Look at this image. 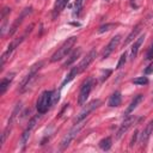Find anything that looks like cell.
<instances>
[{"label": "cell", "instance_id": "2", "mask_svg": "<svg viewBox=\"0 0 153 153\" xmlns=\"http://www.w3.org/2000/svg\"><path fill=\"white\" fill-rule=\"evenodd\" d=\"M51 96H53V91H43L41 93V96L37 99L36 103V108L38 114H45L48 111V109L53 105L51 104Z\"/></svg>", "mask_w": 153, "mask_h": 153}, {"label": "cell", "instance_id": "18", "mask_svg": "<svg viewBox=\"0 0 153 153\" xmlns=\"http://www.w3.org/2000/svg\"><path fill=\"white\" fill-rule=\"evenodd\" d=\"M121 100H122V97H121V93L118 91H116L115 93H112L109 98V106L111 108H116V106H120L121 104Z\"/></svg>", "mask_w": 153, "mask_h": 153}, {"label": "cell", "instance_id": "20", "mask_svg": "<svg viewBox=\"0 0 153 153\" xmlns=\"http://www.w3.org/2000/svg\"><path fill=\"white\" fill-rule=\"evenodd\" d=\"M78 74H79V71H78V67L75 66V67H73V68L71 69V72H69V73H68V75L66 76V79L62 81V84H61V87H63L66 84L71 82V81H72V80H73V79H74V78L78 75Z\"/></svg>", "mask_w": 153, "mask_h": 153}, {"label": "cell", "instance_id": "12", "mask_svg": "<svg viewBox=\"0 0 153 153\" xmlns=\"http://www.w3.org/2000/svg\"><path fill=\"white\" fill-rule=\"evenodd\" d=\"M152 131H153V121L149 122V123L146 126V128L142 130V133H141V136H140V143H141L142 146H146L147 141L149 140V136H151Z\"/></svg>", "mask_w": 153, "mask_h": 153}, {"label": "cell", "instance_id": "6", "mask_svg": "<svg viewBox=\"0 0 153 153\" xmlns=\"http://www.w3.org/2000/svg\"><path fill=\"white\" fill-rule=\"evenodd\" d=\"M42 62H38V63H36V65H33L31 68H30V71L27 72V74L23 78V80H22V82H20V85H19V91L20 92H23V91H25L27 87H29V85H30V82L32 81V79L36 76V74H37V72L39 71V68L42 67Z\"/></svg>", "mask_w": 153, "mask_h": 153}, {"label": "cell", "instance_id": "26", "mask_svg": "<svg viewBox=\"0 0 153 153\" xmlns=\"http://www.w3.org/2000/svg\"><path fill=\"white\" fill-rule=\"evenodd\" d=\"M111 73H112L111 69H104V71H102V74H100V81L104 82V81L109 78V75H110Z\"/></svg>", "mask_w": 153, "mask_h": 153}, {"label": "cell", "instance_id": "21", "mask_svg": "<svg viewBox=\"0 0 153 153\" xmlns=\"http://www.w3.org/2000/svg\"><path fill=\"white\" fill-rule=\"evenodd\" d=\"M98 145H99V147H100L103 151H109V149L111 148V146H112V140H111V137L108 136V137L100 140Z\"/></svg>", "mask_w": 153, "mask_h": 153}, {"label": "cell", "instance_id": "22", "mask_svg": "<svg viewBox=\"0 0 153 153\" xmlns=\"http://www.w3.org/2000/svg\"><path fill=\"white\" fill-rule=\"evenodd\" d=\"M116 26H117L116 23H106V24L99 26V29H98V33H103V32L110 31L111 29H114V27H116Z\"/></svg>", "mask_w": 153, "mask_h": 153}, {"label": "cell", "instance_id": "5", "mask_svg": "<svg viewBox=\"0 0 153 153\" xmlns=\"http://www.w3.org/2000/svg\"><path fill=\"white\" fill-rule=\"evenodd\" d=\"M102 104V102L99 100V99H93V100H91L88 104H86L85 106H84V109L76 115V117H75V120H74V123H79V122H82L94 109H97L99 105Z\"/></svg>", "mask_w": 153, "mask_h": 153}, {"label": "cell", "instance_id": "15", "mask_svg": "<svg viewBox=\"0 0 153 153\" xmlns=\"http://www.w3.org/2000/svg\"><path fill=\"white\" fill-rule=\"evenodd\" d=\"M143 39H145V35L140 36V37L134 42V44H133V47H131V49H130V57H131V60H134V59L137 56L139 49H140V47H141Z\"/></svg>", "mask_w": 153, "mask_h": 153}, {"label": "cell", "instance_id": "10", "mask_svg": "<svg viewBox=\"0 0 153 153\" xmlns=\"http://www.w3.org/2000/svg\"><path fill=\"white\" fill-rule=\"evenodd\" d=\"M134 121H135V117L134 116H127V118L122 122V124L120 126V128H118V130H117V134H116V139L118 140V139H121L127 131H128V129L131 127V124L134 123Z\"/></svg>", "mask_w": 153, "mask_h": 153}, {"label": "cell", "instance_id": "1", "mask_svg": "<svg viewBox=\"0 0 153 153\" xmlns=\"http://www.w3.org/2000/svg\"><path fill=\"white\" fill-rule=\"evenodd\" d=\"M76 38H78V37H75V36H72V37L67 38V39L60 45V48H57V50L51 55L50 61H51V62H56V61H59V60L66 57V56L71 53L72 48L74 47V44H75V42H76Z\"/></svg>", "mask_w": 153, "mask_h": 153}, {"label": "cell", "instance_id": "17", "mask_svg": "<svg viewBox=\"0 0 153 153\" xmlns=\"http://www.w3.org/2000/svg\"><path fill=\"white\" fill-rule=\"evenodd\" d=\"M67 4H68V0H57V1H56L55 7H54V10H53V18H54V19L62 12V10L66 7Z\"/></svg>", "mask_w": 153, "mask_h": 153}, {"label": "cell", "instance_id": "24", "mask_svg": "<svg viewBox=\"0 0 153 153\" xmlns=\"http://www.w3.org/2000/svg\"><path fill=\"white\" fill-rule=\"evenodd\" d=\"M84 1L85 0H75V2H74V14H79V12H80V10H81V7H82V5H84Z\"/></svg>", "mask_w": 153, "mask_h": 153}, {"label": "cell", "instance_id": "8", "mask_svg": "<svg viewBox=\"0 0 153 153\" xmlns=\"http://www.w3.org/2000/svg\"><path fill=\"white\" fill-rule=\"evenodd\" d=\"M120 42H121V35H116V36H114L111 39H110V42L108 43V45L104 48V50H103V53H102V60H104V59H106L117 47H118V44H120Z\"/></svg>", "mask_w": 153, "mask_h": 153}, {"label": "cell", "instance_id": "4", "mask_svg": "<svg viewBox=\"0 0 153 153\" xmlns=\"http://www.w3.org/2000/svg\"><path fill=\"white\" fill-rule=\"evenodd\" d=\"M82 127H84V123H82V122L75 123V126H74V127L65 135V137L62 139V141H61V143H60V149H61V151L66 149V148L69 146V143L72 142V140L79 134V131L82 129Z\"/></svg>", "mask_w": 153, "mask_h": 153}, {"label": "cell", "instance_id": "9", "mask_svg": "<svg viewBox=\"0 0 153 153\" xmlns=\"http://www.w3.org/2000/svg\"><path fill=\"white\" fill-rule=\"evenodd\" d=\"M96 56H97V51H96V50H91V51L80 61V63L76 66V67H78V71H79V74L82 73L86 68H88V66L93 62V60L96 59Z\"/></svg>", "mask_w": 153, "mask_h": 153}, {"label": "cell", "instance_id": "16", "mask_svg": "<svg viewBox=\"0 0 153 153\" xmlns=\"http://www.w3.org/2000/svg\"><path fill=\"white\" fill-rule=\"evenodd\" d=\"M13 78H14V73H11L10 75H7V78H4L1 80V82H0V96H2L6 92V90L8 88L10 84H11V81L13 80Z\"/></svg>", "mask_w": 153, "mask_h": 153}, {"label": "cell", "instance_id": "27", "mask_svg": "<svg viewBox=\"0 0 153 153\" xmlns=\"http://www.w3.org/2000/svg\"><path fill=\"white\" fill-rule=\"evenodd\" d=\"M59 100H60V91H53V96H51V104H53V105H55Z\"/></svg>", "mask_w": 153, "mask_h": 153}, {"label": "cell", "instance_id": "3", "mask_svg": "<svg viewBox=\"0 0 153 153\" xmlns=\"http://www.w3.org/2000/svg\"><path fill=\"white\" fill-rule=\"evenodd\" d=\"M93 82H94L93 78H88L81 85L80 91H79V96H78V104L79 105H84L86 103V100H87V98L90 96V92H91V90L93 87Z\"/></svg>", "mask_w": 153, "mask_h": 153}, {"label": "cell", "instance_id": "29", "mask_svg": "<svg viewBox=\"0 0 153 153\" xmlns=\"http://www.w3.org/2000/svg\"><path fill=\"white\" fill-rule=\"evenodd\" d=\"M137 136H139V134H137V130H135V133H134V135H133V137H131V140H130V143H129V146H130V147H133V146L135 145Z\"/></svg>", "mask_w": 153, "mask_h": 153}, {"label": "cell", "instance_id": "11", "mask_svg": "<svg viewBox=\"0 0 153 153\" xmlns=\"http://www.w3.org/2000/svg\"><path fill=\"white\" fill-rule=\"evenodd\" d=\"M31 12H32V8H31V7H26V8H25V10L22 12V14H20V16H19V17H18L16 20H14V23H13V24H12V26L10 27V30H8V35H10V36H12V35H13V33L17 31V29H18V26L22 24L23 19H24V18H25L27 14H30Z\"/></svg>", "mask_w": 153, "mask_h": 153}, {"label": "cell", "instance_id": "30", "mask_svg": "<svg viewBox=\"0 0 153 153\" xmlns=\"http://www.w3.org/2000/svg\"><path fill=\"white\" fill-rule=\"evenodd\" d=\"M145 73H146V74H151V73H153V63H152L148 68L145 69Z\"/></svg>", "mask_w": 153, "mask_h": 153}, {"label": "cell", "instance_id": "28", "mask_svg": "<svg viewBox=\"0 0 153 153\" xmlns=\"http://www.w3.org/2000/svg\"><path fill=\"white\" fill-rule=\"evenodd\" d=\"M152 59H153V43H152V45L149 47V49L146 54V60H152Z\"/></svg>", "mask_w": 153, "mask_h": 153}, {"label": "cell", "instance_id": "19", "mask_svg": "<svg viewBox=\"0 0 153 153\" xmlns=\"http://www.w3.org/2000/svg\"><path fill=\"white\" fill-rule=\"evenodd\" d=\"M141 31V24H137L133 30H131V32L127 36V38H126V41H124V43H123V45H127V44H129L136 36H137V33Z\"/></svg>", "mask_w": 153, "mask_h": 153}, {"label": "cell", "instance_id": "7", "mask_svg": "<svg viewBox=\"0 0 153 153\" xmlns=\"http://www.w3.org/2000/svg\"><path fill=\"white\" fill-rule=\"evenodd\" d=\"M41 115L42 114H39V115H36L35 117H32L31 120H30V122H29V126H27V128L23 131V134H22V137H20V145L24 147L25 145H26V142L29 141V137H30V135H31V131H32V129L35 128V126H36V123L38 122V120H39V117H41Z\"/></svg>", "mask_w": 153, "mask_h": 153}, {"label": "cell", "instance_id": "14", "mask_svg": "<svg viewBox=\"0 0 153 153\" xmlns=\"http://www.w3.org/2000/svg\"><path fill=\"white\" fill-rule=\"evenodd\" d=\"M80 54H81V48H76L74 51H72L69 55H68V57H67V60L63 62V65H62V67H69L73 62H75L76 61V59L80 56Z\"/></svg>", "mask_w": 153, "mask_h": 153}, {"label": "cell", "instance_id": "23", "mask_svg": "<svg viewBox=\"0 0 153 153\" xmlns=\"http://www.w3.org/2000/svg\"><path fill=\"white\" fill-rule=\"evenodd\" d=\"M131 82L135 84V85H141V86H143V85H147V84H148V79H147V76H139V78L133 79Z\"/></svg>", "mask_w": 153, "mask_h": 153}, {"label": "cell", "instance_id": "25", "mask_svg": "<svg viewBox=\"0 0 153 153\" xmlns=\"http://www.w3.org/2000/svg\"><path fill=\"white\" fill-rule=\"evenodd\" d=\"M126 61H127V53L124 51V53L120 56V60H118V62H117L116 68H121V67H123V66H124V63H126Z\"/></svg>", "mask_w": 153, "mask_h": 153}, {"label": "cell", "instance_id": "13", "mask_svg": "<svg viewBox=\"0 0 153 153\" xmlns=\"http://www.w3.org/2000/svg\"><path fill=\"white\" fill-rule=\"evenodd\" d=\"M142 99H143V96L142 94H136L134 98H133V100L130 102V104L128 105V108H127V110H126V112H124V115L126 116H129L136 108H137V105L142 102Z\"/></svg>", "mask_w": 153, "mask_h": 153}]
</instances>
